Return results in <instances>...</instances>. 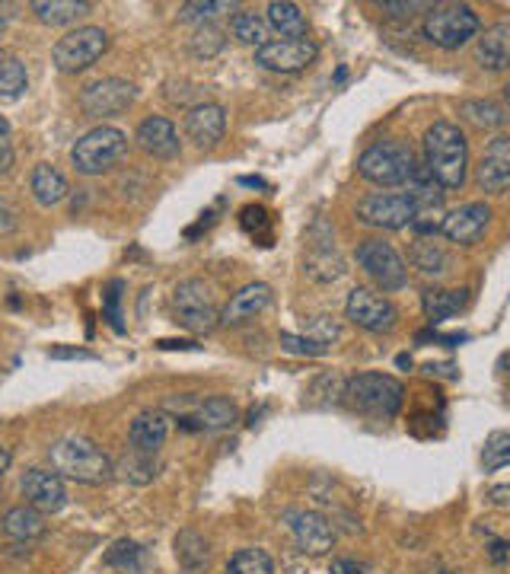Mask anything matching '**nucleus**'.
<instances>
[{
	"mask_svg": "<svg viewBox=\"0 0 510 574\" xmlns=\"http://www.w3.org/2000/svg\"><path fill=\"white\" fill-rule=\"evenodd\" d=\"M422 164L444 192L463 189L469 176V141L453 122H434L422 141Z\"/></svg>",
	"mask_w": 510,
	"mask_h": 574,
	"instance_id": "obj_1",
	"label": "nucleus"
},
{
	"mask_svg": "<svg viewBox=\"0 0 510 574\" xmlns=\"http://www.w3.org/2000/svg\"><path fill=\"white\" fill-rule=\"evenodd\" d=\"M48 463L61 479L81 482V486H106L116 476V463L96 441L84 434H68L48 447Z\"/></svg>",
	"mask_w": 510,
	"mask_h": 574,
	"instance_id": "obj_2",
	"label": "nucleus"
},
{
	"mask_svg": "<svg viewBox=\"0 0 510 574\" xmlns=\"http://www.w3.org/2000/svg\"><path fill=\"white\" fill-rule=\"evenodd\" d=\"M341 403L357 415H371V418H396L405 403V386L389 376V373H354L344 380V393Z\"/></svg>",
	"mask_w": 510,
	"mask_h": 574,
	"instance_id": "obj_3",
	"label": "nucleus"
},
{
	"mask_svg": "<svg viewBox=\"0 0 510 574\" xmlns=\"http://www.w3.org/2000/svg\"><path fill=\"white\" fill-rule=\"evenodd\" d=\"M415 166H418V157L405 141H377L357 157V172L380 189L409 186L415 176Z\"/></svg>",
	"mask_w": 510,
	"mask_h": 574,
	"instance_id": "obj_4",
	"label": "nucleus"
},
{
	"mask_svg": "<svg viewBox=\"0 0 510 574\" xmlns=\"http://www.w3.org/2000/svg\"><path fill=\"white\" fill-rule=\"evenodd\" d=\"M425 39L444 51H457L482 33V20L469 3H434L427 10Z\"/></svg>",
	"mask_w": 510,
	"mask_h": 574,
	"instance_id": "obj_5",
	"label": "nucleus"
},
{
	"mask_svg": "<svg viewBox=\"0 0 510 574\" xmlns=\"http://www.w3.org/2000/svg\"><path fill=\"white\" fill-rule=\"evenodd\" d=\"M125 131H119L112 124H96L71 147V164L81 176H102L125 157Z\"/></svg>",
	"mask_w": 510,
	"mask_h": 574,
	"instance_id": "obj_6",
	"label": "nucleus"
},
{
	"mask_svg": "<svg viewBox=\"0 0 510 574\" xmlns=\"http://www.w3.org/2000/svg\"><path fill=\"white\" fill-rule=\"evenodd\" d=\"M106 48H109V33L102 26H81L54 41L51 61L61 74H81L106 55Z\"/></svg>",
	"mask_w": 510,
	"mask_h": 574,
	"instance_id": "obj_7",
	"label": "nucleus"
},
{
	"mask_svg": "<svg viewBox=\"0 0 510 574\" xmlns=\"http://www.w3.org/2000/svg\"><path fill=\"white\" fill-rule=\"evenodd\" d=\"M172 313L175 323L185 326L189 332H214L220 326V310L214 307L211 287L202 278H189L179 282L172 290Z\"/></svg>",
	"mask_w": 510,
	"mask_h": 574,
	"instance_id": "obj_8",
	"label": "nucleus"
},
{
	"mask_svg": "<svg viewBox=\"0 0 510 574\" xmlns=\"http://www.w3.org/2000/svg\"><path fill=\"white\" fill-rule=\"evenodd\" d=\"M357 265L367 272V278L374 282V285L386 290V294H392V290H402V287L409 285V265H405V259L396 252L392 243H386V240H364L361 247H357Z\"/></svg>",
	"mask_w": 510,
	"mask_h": 574,
	"instance_id": "obj_9",
	"label": "nucleus"
},
{
	"mask_svg": "<svg viewBox=\"0 0 510 574\" xmlns=\"http://www.w3.org/2000/svg\"><path fill=\"white\" fill-rule=\"evenodd\" d=\"M303 272L306 278L329 285L339 282L344 275V259H341L339 247H336V234L326 220H316L306 230V255H303Z\"/></svg>",
	"mask_w": 510,
	"mask_h": 574,
	"instance_id": "obj_10",
	"label": "nucleus"
},
{
	"mask_svg": "<svg viewBox=\"0 0 510 574\" xmlns=\"http://www.w3.org/2000/svg\"><path fill=\"white\" fill-rule=\"evenodd\" d=\"M344 316L364 332L386 335L399 326V310L389 297H382L374 287H354L344 300Z\"/></svg>",
	"mask_w": 510,
	"mask_h": 574,
	"instance_id": "obj_11",
	"label": "nucleus"
},
{
	"mask_svg": "<svg viewBox=\"0 0 510 574\" xmlns=\"http://www.w3.org/2000/svg\"><path fill=\"white\" fill-rule=\"evenodd\" d=\"M415 214H418V207L409 192H374V195L361 199V205H357V220L364 227H377V230H405V227H412Z\"/></svg>",
	"mask_w": 510,
	"mask_h": 574,
	"instance_id": "obj_12",
	"label": "nucleus"
},
{
	"mask_svg": "<svg viewBox=\"0 0 510 574\" xmlns=\"http://www.w3.org/2000/svg\"><path fill=\"white\" fill-rule=\"evenodd\" d=\"M137 99V86L125 77H102L84 86L81 93V109L89 119H112L122 116L127 106Z\"/></svg>",
	"mask_w": 510,
	"mask_h": 574,
	"instance_id": "obj_13",
	"label": "nucleus"
},
{
	"mask_svg": "<svg viewBox=\"0 0 510 574\" xmlns=\"http://www.w3.org/2000/svg\"><path fill=\"white\" fill-rule=\"evenodd\" d=\"M319 58V45L313 39H271L255 51V64L275 74H300Z\"/></svg>",
	"mask_w": 510,
	"mask_h": 574,
	"instance_id": "obj_14",
	"label": "nucleus"
},
{
	"mask_svg": "<svg viewBox=\"0 0 510 574\" xmlns=\"http://www.w3.org/2000/svg\"><path fill=\"white\" fill-rule=\"evenodd\" d=\"M488 224H491V207L485 202H469L444 214L440 234L457 247H475L485 237Z\"/></svg>",
	"mask_w": 510,
	"mask_h": 574,
	"instance_id": "obj_15",
	"label": "nucleus"
},
{
	"mask_svg": "<svg viewBox=\"0 0 510 574\" xmlns=\"http://www.w3.org/2000/svg\"><path fill=\"white\" fill-rule=\"evenodd\" d=\"M288 524H291V534L298 539L300 552H306V555H326V552H332V546H336V527L319 511H288Z\"/></svg>",
	"mask_w": 510,
	"mask_h": 574,
	"instance_id": "obj_16",
	"label": "nucleus"
},
{
	"mask_svg": "<svg viewBox=\"0 0 510 574\" xmlns=\"http://www.w3.org/2000/svg\"><path fill=\"white\" fill-rule=\"evenodd\" d=\"M475 182L488 195H501L510 186V134H498L482 151V160L475 166Z\"/></svg>",
	"mask_w": 510,
	"mask_h": 574,
	"instance_id": "obj_17",
	"label": "nucleus"
},
{
	"mask_svg": "<svg viewBox=\"0 0 510 574\" xmlns=\"http://www.w3.org/2000/svg\"><path fill=\"white\" fill-rule=\"evenodd\" d=\"M227 131V109L220 103H202L185 112V137L198 151H214Z\"/></svg>",
	"mask_w": 510,
	"mask_h": 574,
	"instance_id": "obj_18",
	"label": "nucleus"
},
{
	"mask_svg": "<svg viewBox=\"0 0 510 574\" xmlns=\"http://www.w3.org/2000/svg\"><path fill=\"white\" fill-rule=\"evenodd\" d=\"M26 504H33L42 514H58L68 504L64 479L54 469H29L20 482Z\"/></svg>",
	"mask_w": 510,
	"mask_h": 574,
	"instance_id": "obj_19",
	"label": "nucleus"
},
{
	"mask_svg": "<svg viewBox=\"0 0 510 574\" xmlns=\"http://www.w3.org/2000/svg\"><path fill=\"white\" fill-rule=\"evenodd\" d=\"M134 141H137V147H141L147 157H154V160H175L179 151H182L179 134H175V124H172L170 119H163V116H150V119H144V122L137 124Z\"/></svg>",
	"mask_w": 510,
	"mask_h": 574,
	"instance_id": "obj_20",
	"label": "nucleus"
},
{
	"mask_svg": "<svg viewBox=\"0 0 510 574\" xmlns=\"http://www.w3.org/2000/svg\"><path fill=\"white\" fill-rule=\"evenodd\" d=\"M271 300H275V294H271V287L265 282H253V285L240 287L230 297V303L220 310V326H243V323H250V320H255L258 313H265L271 307Z\"/></svg>",
	"mask_w": 510,
	"mask_h": 574,
	"instance_id": "obj_21",
	"label": "nucleus"
},
{
	"mask_svg": "<svg viewBox=\"0 0 510 574\" xmlns=\"http://www.w3.org/2000/svg\"><path fill=\"white\" fill-rule=\"evenodd\" d=\"M170 438V415L163 409H147L141 411L131 424H127V441L134 453H154L160 451Z\"/></svg>",
	"mask_w": 510,
	"mask_h": 574,
	"instance_id": "obj_22",
	"label": "nucleus"
},
{
	"mask_svg": "<svg viewBox=\"0 0 510 574\" xmlns=\"http://www.w3.org/2000/svg\"><path fill=\"white\" fill-rule=\"evenodd\" d=\"M236 421H240V409L227 396H208L195 403V409L185 418H179V424L189 431H223V428H233Z\"/></svg>",
	"mask_w": 510,
	"mask_h": 574,
	"instance_id": "obj_23",
	"label": "nucleus"
},
{
	"mask_svg": "<svg viewBox=\"0 0 510 574\" xmlns=\"http://www.w3.org/2000/svg\"><path fill=\"white\" fill-rule=\"evenodd\" d=\"M475 61L482 64V71L488 74H501L510 68V20H501L495 26H488L485 33H478V48H475Z\"/></svg>",
	"mask_w": 510,
	"mask_h": 574,
	"instance_id": "obj_24",
	"label": "nucleus"
},
{
	"mask_svg": "<svg viewBox=\"0 0 510 574\" xmlns=\"http://www.w3.org/2000/svg\"><path fill=\"white\" fill-rule=\"evenodd\" d=\"M409 265L415 272H422L425 278H447L450 268H453V255L444 243H437L434 237H418L412 249H409Z\"/></svg>",
	"mask_w": 510,
	"mask_h": 574,
	"instance_id": "obj_25",
	"label": "nucleus"
},
{
	"mask_svg": "<svg viewBox=\"0 0 510 574\" xmlns=\"http://www.w3.org/2000/svg\"><path fill=\"white\" fill-rule=\"evenodd\" d=\"M175 562L185 574H208V569H211V542L192 527L179 530V536H175Z\"/></svg>",
	"mask_w": 510,
	"mask_h": 574,
	"instance_id": "obj_26",
	"label": "nucleus"
},
{
	"mask_svg": "<svg viewBox=\"0 0 510 574\" xmlns=\"http://www.w3.org/2000/svg\"><path fill=\"white\" fill-rule=\"evenodd\" d=\"M29 192L42 207H54L68 199L71 186H68V179H64V172L58 166L39 164L33 169V176H29Z\"/></svg>",
	"mask_w": 510,
	"mask_h": 574,
	"instance_id": "obj_27",
	"label": "nucleus"
},
{
	"mask_svg": "<svg viewBox=\"0 0 510 574\" xmlns=\"http://www.w3.org/2000/svg\"><path fill=\"white\" fill-rule=\"evenodd\" d=\"M0 527H3V536H7V539L33 542V539L45 536V514L42 511H36L33 504H16V507H10V511L3 514Z\"/></svg>",
	"mask_w": 510,
	"mask_h": 574,
	"instance_id": "obj_28",
	"label": "nucleus"
},
{
	"mask_svg": "<svg viewBox=\"0 0 510 574\" xmlns=\"http://www.w3.org/2000/svg\"><path fill=\"white\" fill-rule=\"evenodd\" d=\"M469 303V290H444V287H427L422 294V307L430 326L453 320Z\"/></svg>",
	"mask_w": 510,
	"mask_h": 574,
	"instance_id": "obj_29",
	"label": "nucleus"
},
{
	"mask_svg": "<svg viewBox=\"0 0 510 574\" xmlns=\"http://www.w3.org/2000/svg\"><path fill=\"white\" fill-rule=\"evenodd\" d=\"M265 23L281 39H303L306 36V16H303L298 3H291V0H271L265 7Z\"/></svg>",
	"mask_w": 510,
	"mask_h": 574,
	"instance_id": "obj_30",
	"label": "nucleus"
},
{
	"mask_svg": "<svg viewBox=\"0 0 510 574\" xmlns=\"http://www.w3.org/2000/svg\"><path fill=\"white\" fill-rule=\"evenodd\" d=\"M93 10L89 0H36L33 13L45 26H71Z\"/></svg>",
	"mask_w": 510,
	"mask_h": 574,
	"instance_id": "obj_31",
	"label": "nucleus"
},
{
	"mask_svg": "<svg viewBox=\"0 0 510 574\" xmlns=\"http://www.w3.org/2000/svg\"><path fill=\"white\" fill-rule=\"evenodd\" d=\"M29 74L13 51H0V103H13L26 93Z\"/></svg>",
	"mask_w": 510,
	"mask_h": 574,
	"instance_id": "obj_32",
	"label": "nucleus"
},
{
	"mask_svg": "<svg viewBox=\"0 0 510 574\" xmlns=\"http://www.w3.org/2000/svg\"><path fill=\"white\" fill-rule=\"evenodd\" d=\"M230 33H233V39L243 41V45H255V51L262 45H268V23L255 10H236L230 16Z\"/></svg>",
	"mask_w": 510,
	"mask_h": 574,
	"instance_id": "obj_33",
	"label": "nucleus"
},
{
	"mask_svg": "<svg viewBox=\"0 0 510 574\" xmlns=\"http://www.w3.org/2000/svg\"><path fill=\"white\" fill-rule=\"evenodd\" d=\"M102 562L109 569H119V572L125 574H141L147 569V549L137 546V542H131V539H119V542H112V549L106 552Z\"/></svg>",
	"mask_w": 510,
	"mask_h": 574,
	"instance_id": "obj_34",
	"label": "nucleus"
},
{
	"mask_svg": "<svg viewBox=\"0 0 510 574\" xmlns=\"http://www.w3.org/2000/svg\"><path fill=\"white\" fill-rule=\"evenodd\" d=\"M460 116L475 128H501L508 122V109L495 99H466L460 106Z\"/></svg>",
	"mask_w": 510,
	"mask_h": 574,
	"instance_id": "obj_35",
	"label": "nucleus"
},
{
	"mask_svg": "<svg viewBox=\"0 0 510 574\" xmlns=\"http://www.w3.org/2000/svg\"><path fill=\"white\" fill-rule=\"evenodd\" d=\"M227 574H275V562L265 549H240L230 555L227 562Z\"/></svg>",
	"mask_w": 510,
	"mask_h": 574,
	"instance_id": "obj_36",
	"label": "nucleus"
},
{
	"mask_svg": "<svg viewBox=\"0 0 510 574\" xmlns=\"http://www.w3.org/2000/svg\"><path fill=\"white\" fill-rule=\"evenodd\" d=\"M116 476L131 482V486H147V482L157 479V463L147 453H131L116 466Z\"/></svg>",
	"mask_w": 510,
	"mask_h": 574,
	"instance_id": "obj_37",
	"label": "nucleus"
},
{
	"mask_svg": "<svg viewBox=\"0 0 510 574\" xmlns=\"http://www.w3.org/2000/svg\"><path fill=\"white\" fill-rule=\"evenodd\" d=\"M227 33L220 29V26H214V23H205V26H198L195 33H192V39H189V51L195 55V58H202V61H211L217 58L220 51H223V39Z\"/></svg>",
	"mask_w": 510,
	"mask_h": 574,
	"instance_id": "obj_38",
	"label": "nucleus"
},
{
	"mask_svg": "<svg viewBox=\"0 0 510 574\" xmlns=\"http://www.w3.org/2000/svg\"><path fill=\"white\" fill-rule=\"evenodd\" d=\"M510 466V434L508 431H491L482 444V469L498 473Z\"/></svg>",
	"mask_w": 510,
	"mask_h": 574,
	"instance_id": "obj_39",
	"label": "nucleus"
},
{
	"mask_svg": "<svg viewBox=\"0 0 510 574\" xmlns=\"http://www.w3.org/2000/svg\"><path fill=\"white\" fill-rule=\"evenodd\" d=\"M240 224H243V230L255 237V240H265V247H268V240H271V220H268V211L265 207H243L240 211Z\"/></svg>",
	"mask_w": 510,
	"mask_h": 574,
	"instance_id": "obj_40",
	"label": "nucleus"
},
{
	"mask_svg": "<svg viewBox=\"0 0 510 574\" xmlns=\"http://www.w3.org/2000/svg\"><path fill=\"white\" fill-rule=\"evenodd\" d=\"M281 348L300 358H323L329 351V345H319L309 335H294V332H281Z\"/></svg>",
	"mask_w": 510,
	"mask_h": 574,
	"instance_id": "obj_41",
	"label": "nucleus"
},
{
	"mask_svg": "<svg viewBox=\"0 0 510 574\" xmlns=\"http://www.w3.org/2000/svg\"><path fill=\"white\" fill-rule=\"evenodd\" d=\"M220 10H230V3H214V0H192V3H182L179 7V20L182 23H208L214 13Z\"/></svg>",
	"mask_w": 510,
	"mask_h": 574,
	"instance_id": "obj_42",
	"label": "nucleus"
},
{
	"mask_svg": "<svg viewBox=\"0 0 510 574\" xmlns=\"http://www.w3.org/2000/svg\"><path fill=\"white\" fill-rule=\"evenodd\" d=\"M119 290H122V282H112L109 294H106V320H109V326L116 328V332H125L122 316H119V297H122Z\"/></svg>",
	"mask_w": 510,
	"mask_h": 574,
	"instance_id": "obj_43",
	"label": "nucleus"
},
{
	"mask_svg": "<svg viewBox=\"0 0 510 574\" xmlns=\"http://www.w3.org/2000/svg\"><path fill=\"white\" fill-rule=\"evenodd\" d=\"M48 358H51V361H96L93 351H86V348H71V345H58V348H51Z\"/></svg>",
	"mask_w": 510,
	"mask_h": 574,
	"instance_id": "obj_44",
	"label": "nucleus"
},
{
	"mask_svg": "<svg viewBox=\"0 0 510 574\" xmlns=\"http://www.w3.org/2000/svg\"><path fill=\"white\" fill-rule=\"evenodd\" d=\"M434 3H380V10L386 16H412L418 10H430Z\"/></svg>",
	"mask_w": 510,
	"mask_h": 574,
	"instance_id": "obj_45",
	"label": "nucleus"
},
{
	"mask_svg": "<svg viewBox=\"0 0 510 574\" xmlns=\"http://www.w3.org/2000/svg\"><path fill=\"white\" fill-rule=\"evenodd\" d=\"M16 230V211L7 205V199H0V237H10Z\"/></svg>",
	"mask_w": 510,
	"mask_h": 574,
	"instance_id": "obj_46",
	"label": "nucleus"
},
{
	"mask_svg": "<svg viewBox=\"0 0 510 574\" xmlns=\"http://www.w3.org/2000/svg\"><path fill=\"white\" fill-rule=\"evenodd\" d=\"M329 574H367V565H361L354 559H336Z\"/></svg>",
	"mask_w": 510,
	"mask_h": 574,
	"instance_id": "obj_47",
	"label": "nucleus"
},
{
	"mask_svg": "<svg viewBox=\"0 0 510 574\" xmlns=\"http://www.w3.org/2000/svg\"><path fill=\"white\" fill-rule=\"evenodd\" d=\"M13 164H16V154H13V144H3V147H0V179L13 172Z\"/></svg>",
	"mask_w": 510,
	"mask_h": 574,
	"instance_id": "obj_48",
	"label": "nucleus"
},
{
	"mask_svg": "<svg viewBox=\"0 0 510 574\" xmlns=\"http://www.w3.org/2000/svg\"><path fill=\"white\" fill-rule=\"evenodd\" d=\"M488 498H491V504H498V507H510V486H495V489L488 492Z\"/></svg>",
	"mask_w": 510,
	"mask_h": 574,
	"instance_id": "obj_49",
	"label": "nucleus"
},
{
	"mask_svg": "<svg viewBox=\"0 0 510 574\" xmlns=\"http://www.w3.org/2000/svg\"><path fill=\"white\" fill-rule=\"evenodd\" d=\"M157 348H189V351H195L198 345H195V342H172V338H163V342H157Z\"/></svg>",
	"mask_w": 510,
	"mask_h": 574,
	"instance_id": "obj_50",
	"label": "nucleus"
},
{
	"mask_svg": "<svg viewBox=\"0 0 510 574\" xmlns=\"http://www.w3.org/2000/svg\"><path fill=\"white\" fill-rule=\"evenodd\" d=\"M10 134H13V128H10V122L0 116V147H3V144H10Z\"/></svg>",
	"mask_w": 510,
	"mask_h": 574,
	"instance_id": "obj_51",
	"label": "nucleus"
},
{
	"mask_svg": "<svg viewBox=\"0 0 510 574\" xmlns=\"http://www.w3.org/2000/svg\"><path fill=\"white\" fill-rule=\"evenodd\" d=\"M10 459H13V456H10V451H7V447L0 444V476H3L7 469H10Z\"/></svg>",
	"mask_w": 510,
	"mask_h": 574,
	"instance_id": "obj_52",
	"label": "nucleus"
},
{
	"mask_svg": "<svg viewBox=\"0 0 510 574\" xmlns=\"http://www.w3.org/2000/svg\"><path fill=\"white\" fill-rule=\"evenodd\" d=\"M505 99H508V106H510V83L505 86Z\"/></svg>",
	"mask_w": 510,
	"mask_h": 574,
	"instance_id": "obj_53",
	"label": "nucleus"
},
{
	"mask_svg": "<svg viewBox=\"0 0 510 574\" xmlns=\"http://www.w3.org/2000/svg\"><path fill=\"white\" fill-rule=\"evenodd\" d=\"M508 403H510V390H508Z\"/></svg>",
	"mask_w": 510,
	"mask_h": 574,
	"instance_id": "obj_54",
	"label": "nucleus"
}]
</instances>
